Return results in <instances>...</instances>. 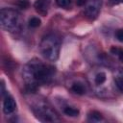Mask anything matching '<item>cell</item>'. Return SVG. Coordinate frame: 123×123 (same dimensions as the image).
Returning a JSON list of instances; mask_svg holds the SVG:
<instances>
[{
  "label": "cell",
  "instance_id": "cell-1",
  "mask_svg": "<svg viewBox=\"0 0 123 123\" xmlns=\"http://www.w3.org/2000/svg\"><path fill=\"white\" fill-rule=\"evenodd\" d=\"M55 73V68L49 64H45L38 60L30 61L23 71V77L28 91H34L37 86L46 85L51 82Z\"/></svg>",
  "mask_w": 123,
  "mask_h": 123
},
{
  "label": "cell",
  "instance_id": "cell-2",
  "mask_svg": "<svg viewBox=\"0 0 123 123\" xmlns=\"http://www.w3.org/2000/svg\"><path fill=\"white\" fill-rule=\"evenodd\" d=\"M61 48V40L55 35L45 36L39 44V51L41 55L50 62H55L59 58Z\"/></svg>",
  "mask_w": 123,
  "mask_h": 123
},
{
  "label": "cell",
  "instance_id": "cell-3",
  "mask_svg": "<svg viewBox=\"0 0 123 123\" xmlns=\"http://www.w3.org/2000/svg\"><path fill=\"white\" fill-rule=\"evenodd\" d=\"M0 21L2 28L11 33H17L21 30V15L17 11L13 9L3 8L0 12Z\"/></svg>",
  "mask_w": 123,
  "mask_h": 123
},
{
  "label": "cell",
  "instance_id": "cell-4",
  "mask_svg": "<svg viewBox=\"0 0 123 123\" xmlns=\"http://www.w3.org/2000/svg\"><path fill=\"white\" fill-rule=\"evenodd\" d=\"M33 111L37 118L42 122H55L59 121L58 114L56 111L44 102H39L33 107Z\"/></svg>",
  "mask_w": 123,
  "mask_h": 123
},
{
  "label": "cell",
  "instance_id": "cell-5",
  "mask_svg": "<svg viewBox=\"0 0 123 123\" xmlns=\"http://www.w3.org/2000/svg\"><path fill=\"white\" fill-rule=\"evenodd\" d=\"M101 4L102 0H85L84 5L86 16L90 20L95 19L100 12Z\"/></svg>",
  "mask_w": 123,
  "mask_h": 123
},
{
  "label": "cell",
  "instance_id": "cell-6",
  "mask_svg": "<svg viewBox=\"0 0 123 123\" xmlns=\"http://www.w3.org/2000/svg\"><path fill=\"white\" fill-rule=\"evenodd\" d=\"M15 108H16V104H15V101L14 99L7 94L5 97H4V101H3V111L6 114H10L12 112H13L15 111Z\"/></svg>",
  "mask_w": 123,
  "mask_h": 123
},
{
  "label": "cell",
  "instance_id": "cell-7",
  "mask_svg": "<svg viewBox=\"0 0 123 123\" xmlns=\"http://www.w3.org/2000/svg\"><path fill=\"white\" fill-rule=\"evenodd\" d=\"M34 8L41 15H46L49 8V0H37L34 4Z\"/></svg>",
  "mask_w": 123,
  "mask_h": 123
},
{
  "label": "cell",
  "instance_id": "cell-8",
  "mask_svg": "<svg viewBox=\"0 0 123 123\" xmlns=\"http://www.w3.org/2000/svg\"><path fill=\"white\" fill-rule=\"evenodd\" d=\"M114 81H115L117 87L121 91H123V70H119L116 72L115 77H114Z\"/></svg>",
  "mask_w": 123,
  "mask_h": 123
},
{
  "label": "cell",
  "instance_id": "cell-9",
  "mask_svg": "<svg viewBox=\"0 0 123 123\" xmlns=\"http://www.w3.org/2000/svg\"><path fill=\"white\" fill-rule=\"evenodd\" d=\"M71 90H72L74 93L79 94V95H82V94H84V93L86 92L85 86H84L82 84H80V83H75V84H73V85L71 86Z\"/></svg>",
  "mask_w": 123,
  "mask_h": 123
},
{
  "label": "cell",
  "instance_id": "cell-10",
  "mask_svg": "<svg viewBox=\"0 0 123 123\" xmlns=\"http://www.w3.org/2000/svg\"><path fill=\"white\" fill-rule=\"evenodd\" d=\"M106 79H107L106 74H105L104 72H99V73H97V74L95 75V77H94V82H95L96 85L99 86V85L104 84V83L106 82Z\"/></svg>",
  "mask_w": 123,
  "mask_h": 123
},
{
  "label": "cell",
  "instance_id": "cell-11",
  "mask_svg": "<svg viewBox=\"0 0 123 123\" xmlns=\"http://www.w3.org/2000/svg\"><path fill=\"white\" fill-rule=\"evenodd\" d=\"M63 112L68 116H77L79 114V110L72 107H65L63 109Z\"/></svg>",
  "mask_w": 123,
  "mask_h": 123
},
{
  "label": "cell",
  "instance_id": "cell-12",
  "mask_svg": "<svg viewBox=\"0 0 123 123\" xmlns=\"http://www.w3.org/2000/svg\"><path fill=\"white\" fill-rule=\"evenodd\" d=\"M40 23H41L40 19L38 17H36L35 16V17L30 18V20H29V27H31V28H37V27H38L40 25Z\"/></svg>",
  "mask_w": 123,
  "mask_h": 123
},
{
  "label": "cell",
  "instance_id": "cell-13",
  "mask_svg": "<svg viewBox=\"0 0 123 123\" xmlns=\"http://www.w3.org/2000/svg\"><path fill=\"white\" fill-rule=\"evenodd\" d=\"M89 118L92 120V121H100L102 119V114L96 111H93L89 113Z\"/></svg>",
  "mask_w": 123,
  "mask_h": 123
},
{
  "label": "cell",
  "instance_id": "cell-14",
  "mask_svg": "<svg viewBox=\"0 0 123 123\" xmlns=\"http://www.w3.org/2000/svg\"><path fill=\"white\" fill-rule=\"evenodd\" d=\"M111 52L112 54L116 55V56L119 58V60H120L121 62H123V50H122V49H119V48H116V47H112V48L111 49Z\"/></svg>",
  "mask_w": 123,
  "mask_h": 123
},
{
  "label": "cell",
  "instance_id": "cell-15",
  "mask_svg": "<svg viewBox=\"0 0 123 123\" xmlns=\"http://www.w3.org/2000/svg\"><path fill=\"white\" fill-rule=\"evenodd\" d=\"M55 1L56 4L61 8H67L71 3V0H55Z\"/></svg>",
  "mask_w": 123,
  "mask_h": 123
},
{
  "label": "cell",
  "instance_id": "cell-16",
  "mask_svg": "<svg viewBox=\"0 0 123 123\" xmlns=\"http://www.w3.org/2000/svg\"><path fill=\"white\" fill-rule=\"evenodd\" d=\"M17 6L21 9H27L29 6V1L28 0H18L17 1Z\"/></svg>",
  "mask_w": 123,
  "mask_h": 123
},
{
  "label": "cell",
  "instance_id": "cell-17",
  "mask_svg": "<svg viewBox=\"0 0 123 123\" xmlns=\"http://www.w3.org/2000/svg\"><path fill=\"white\" fill-rule=\"evenodd\" d=\"M115 37L118 41L120 42H123V29H120V30H117L115 32Z\"/></svg>",
  "mask_w": 123,
  "mask_h": 123
},
{
  "label": "cell",
  "instance_id": "cell-18",
  "mask_svg": "<svg viewBox=\"0 0 123 123\" xmlns=\"http://www.w3.org/2000/svg\"><path fill=\"white\" fill-rule=\"evenodd\" d=\"M120 3H123V0H110V5H111V6L117 5Z\"/></svg>",
  "mask_w": 123,
  "mask_h": 123
},
{
  "label": "cell",
  "instance_id": "cell-19",
  "mask_svg": "<svg viewBox=\"0 0 123 123\" xmlns=\"http://www.w3.org/2000/svg\"><path fill=\"white\" fill-rule=\"evenodd\" d=\"M76 2H77V4H78L79 6H81V5H83V4H84L85 0H76Z\"/></svg>",
  "mask_w": 123,
  "mask_h": 123
}]
</instances>
